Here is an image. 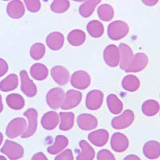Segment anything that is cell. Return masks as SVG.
<instances>
[{
	"label": "cell",
	"mask_w": 160,
	"mask_h": 160,
	"mask_svg": "<svg viewBox=\"0 0 160 160\" xmlns=\"http://www.w3.org/2000/svg\"><path fill=\"white\" fill-rule=\"evenodd\" d=\"M129 32V27L125 22L116 20L111 22L108 26V35L111 40L117 41L123 38Z\"/></svg>",
	"instance_id": "cell-1"
},
{
	"label": "cell",
	"mask_w": 160,
	"mask_h": 160,
	"mask_svg": "<svg viewBox=\"0 0 160 160\" xmlns=\"http://www.w3.org/2000/svg\"><path fill=\"white\" fill-rule=\"evenodd\" d=\"M28 128L25 118H15L8 123L6 129V135L10 138H15L23 134Z\"/></svg>",
	"instance_id": "cell-2"
},
{
	"label": "cell",
	"mask_w": 160,
	"mask_h": 160,
	"mask_svg": "<svg viewBox=\"0 0 160 160\" xmlns=\"http://www.w3.org/2000/svg\"><path fill=\"white\" fill-rule=\"evenodd\" d=\"M1 152L11 160H18L23 156L24 149L20 144L8 139L4 142Z\"/></svg>",
	"instance_id": "cell-3"
},
{
	"label": "cell",
	"mask_w": 160,
	"mask_h": 160,
	"mask_svg": "<svg viewBox=\"0 0 160 160\" xmlns=\"http://www.w3.org/2000/svg\"><path fill=\"white\" fill-rule=\"evenodd\" d=\"M135 120V114L131 110H126L123 112L111 121V126L115 130H122L128 128Z\"/></svg>",
	"instance_id": "cell-4"
},
{
	"label": "cell",
	"mask_w": 160,
	"mask_h": 160,
	"mask_svg": "<svg viewBox=\"0 0 160 160\" xmlns=\"http://www.w3.org/2000/svg\"><path fill=\"white\" fill-rule=\"evenodd\" d=\"M23 115L28 118V124L27 130L21 137L22 138H27L32 136L36 132L38 125V112L35 108H30L24 112Z\"/></svg>",
	"instance_id": "cell-5"
},
{
	"label": "cell",
	"mask_w": 160,
	"mask_h": 160,
	"mask_svg": "<svg viewBox=\"0 0 160 160\" xmlns=\"http://www.w3.org/2000/svg\"><path fill=\"white\" fill-rule=\"evenodd\" d=\"M65 97V92L60 88H52L48 92L47 95V102L50 108L57 110L61 108Z\"/></svg>",
	"instance_id": "cell-6"
},
{
	"label": "cell",
	"mask_w": 160,
	"mask_h": 160,
	"mask_svg": "<svg viewBox=\"0 0 160 160\" xmlns=\"http://www.w3.org/2000/svg\"><path fill=\"white\" fill-rule=\"evenodd\" d=\"M103 58L107 65L111 68L118 67L120 62L119 49L117 46L110 44L104 49Z\"/></svg>",
	"instance_id": "cell-7"
},
{
	"label": "cell",
	"mask_w": 160,
	"mask_h": 160,
	"mask_svg": "<svg viewBox=\"0 0 160 160\" xmlns=\"http://www.w3.org/2000/svg\"><path fill=\"white\" fill-rule=\"evenodd\" d=\"M148 64V57L144 53H137L133 56L131 63L126 70L128 73H136L142 71Z\"/></svg>",
	"instance_id": "cell-8"
},
{
	"label": "cell",
	"mask_w": 160,
	"mask_h": 160,
	"mask_svg": "<svg viewBox=\"0 0 160 160\" xmlns=\"http://www.w3.org/2000/svg\"><path fill=\"white\" fill-rule=\"evenodd\" d=\"M82 95L80 91H75V90H69L65 94L61 108L66 111V110H71L72 108H76L82 101Z\"/></svg>",
	"instance_id": "cell-9"
},
{
	"label": "cell",
	"mask_w": 160,
	"mask_h": 160,
	"mask_svg": "<svg viewBox=\"0 0 160 160\" xmlns=\"http://www.w3.org/2000/svg\"><path fill=\"white\" fill-rule=\"evenodd\" d=\"M72 87L78 90H85L91 84V76L84 71H75L71 78Z\"/></svg>",
	"instance_id": "cell-10"
},
{
	"label": "cell",
	"mask_w": 160,
	"mask_h": 160,
	"mask_svg": "<svg viewBox=\"0 0 160 160\" xmlns=\"http://www.w3.org/2000/svg\"><path fill=\"white\" fill-rule=\"evenodd\" d=\"M103 102V93L99 90H92L86 98V107L91 111L99 109Z\"/></svg>",
	"instance_id": "cell-11"
},
{
	"label": "cell",
	"mask_w": 160,
	"mask_h": 160,
	"mask_svg": "<svg viewBox=\"0 0 160 160\" xmlns=\"http://www.w3.org/2000/svg\"><path fill=\"white\" fill-rule=\"evenodd\" d=\"M20 79H21V90L28 97H35L37 94L36 85L29 78L27 71L22 70L20 71Z\"/></svg>",
	"instance_id": "cell-12"
},
{
	"label": "cell",
	"mask_w": 160,
	"mask_h": 160,
	"mask_svg": "<svg viewBox=\"0 0 160 160\" xmlns=\"http://www.w3.org/2000/svg\"><path fill=\"white\" fill-rule=\"evenodd\" d=\"M77 123L81 130L89 131L97 128L98 120L94 115L90 114H81L77 118Z\"/></svg>",
	"instance_id": "cell-13"
},
{
	"label": "cell",
	"mask_w": 160,
	"mask_h": 160,
	"mask_svg": "<svg viewBox=\"0 0 160 160\" xmlns=\"http://www.w3.org/2000/svg\"><path fill=\"white\" fill-rule=\"evenodd\" d=\"M111 146L113 151L116 152H123L128 148L129 140L125 135L122 133L116 132L113 134L111 137Z\"/></svg>",
	"instance_id": "cell-14"
},
{
	"label": "cell",
	"mask_w": 160,
	"mask_h": 160,
	"mask_svg": "<svg viewBox=\"0 0 160 160\" xmlns=\"http://www.w3.org/2000/svg\"><path fill=\"white\" fill-rule=\"evenodd\" d=\"M51 75L55 82L58 85H66L70 80V73L67 68L62 66H55L51 68Z\"/></svg>",
	"instance_id": "cell-15"
},
{
	"label": "cell",
	"mask_w": 160,
	"mask_h": 160,
	"mask_svg": "<svg viewBox=\"0 0 160 160\" xmlns=\"http://www.w3.org/2000/svg\"><path fill=\"white\" fill-rule=\"evenodd\" d=\"M118 49H119L120 53V68L123 71H126L131 63L134 54L131 48L126 43L120 44Z\"/></svg>",
	"instance_id": "cell-16"
},
{
	"label": "cell",
	"mask_w": 160,
	"mask_h": 160,
	"mask_svg": "<svg viewBox=\"0 0 160 160\" xmlns=\"http://www.w3.org/2000/svg\"><path fill=\"white\" fill-rule=\"evenodd\" d=\"M109 139V133L104 129L92 131L88 135V140L96 147H102Z\"/></svg>",
	"instance_id": "cell-17"
},
{
	"label": "cell",
	"mask_w": 160,
	"mask_h": 160,
	"mask_svg": "<svg viewBox=\"0 0 160 160\" xmlns=\"http://www.w3.org/2000/svg\"><path fill=\"white\" fill-rule=\"evenodd\" d=\"M59 122V115L55 111H49L44 114L41 118V125L45 130L52 131L55 129Z\"/></svg>",
	"instance_id": "cell-18"
},
{
	"label": "cell",
	"mask_w": 160,
	"mask_h": 160,
	"mask_svg": "<svg viewBox=\"0 0 160 160\" xmlns=\"http://www.w3.org/2000/svg\"><path fill=\"white\" fill-rule=\"evenodd\" d=\"M8 15L12 18H20L25 14V8L21 0H12L7 7Z\"/></svg>",
	"instance_id": "cell-19"
},
{
	"label": "cell",
	"mask_w": 160,
	"mask_h": 160,
	"mask_svg": "<svg viewBox=\"0 0 160 160\" xmlns=\"http://www.w3.org/2000/svg\"><path fill=\"white\" fill-rule=\"evenodd\" d=\"M143 155L149 159H156L160 157V142L151 140L146 142L142 148Z\"/></svg>",
	"instance_id": "cell-20"
},
{
	"label": "cell",
	"mask_w": 160,
	"mask_h": 160,
	"mask_svg": "<svg viewBox=\"0 0 160 160\" xmlns=\"http://www.w3.org/2000/svg\"><path fill=\"white\" fill-rule=\"evenodd\" d=\"M47 45L53 51H58L62 48L64 44V36L62 33L55 31L48 35L46 38Z\"/></svg>",
	"instance_id": "cell-21"
},
{
	"label": "cell",
	"mask_w": 160,
	"mask_h": 160,
	"mask_svg": "<svg viewBox=\"0 0 160 160\" xmlns=\"http://www.w3.org/2000/svg\"><path fill=\"white\" fill-rule=\"evenodd\" d=\"M80 151H78L76 160H93L95 158V150L86 140L79 142Z\"/></svg>",
	"instance_id": "cell-22"
},
{
	"label": "cell",
	"mask_w": 160,
	"mask_h": 160,
	"mask_svg": "<svg viewBox=\"0 0 160 160\" xmlns=\"http://www.w3.org/2000/svg\"><path fill=\"white\" fill-rule=\"evenodd\" d=\"M68 143H69V141L67 137L61 135H57L54 144L48 148V152L51 155H56L63 151L68 146Z\"/></svg>",
	"instance_id": "cell-23"
},
{
	"label": "cell",
	"mask_w": 160,
	"mask_h": 160,
	"mask_svg": "<svg viewBox=\"0 0 160 160\" xmlns=\"http://www.w3.org/2000/svg\"><path fill=\"white\" fill-rule=\"evenodd\" d=\"M18 85V76L15 74H11L0 82V90L3 92H9L16 89Z\"/></svg>",
	"instance_id": "cell-24"
},
{
	"label": "cell",
	"mask_w": 160,
	"mask_h": 160,
	"mask_svg": "<svg viewBox=\"0 0 160 160\" xmlns=\"http://www.w3.org/2000/svg\"><path fill=\"white\" fill-rule=\"evenodd\" d=\"M31 75L33 78L38 81H42L47 78L48 76V69L44 64L42 63H35L31 66L30 70Z\"/></svg>",
	"instance_id": "cell-25"
},
{
	"label": "cell",
	"mask_w": 160,
	"mask_h": 160,
	"mask_svg": "<svg viewBox=\"0 0 160 160\" xmlns=\"http://www.w3.org/2000/svg\"><path fill=\"white\" fill-rule=\"evenodd\" d=\"M122 88L129 92L138 91L140 87V81L137 76L134 75H126L122 81Z\"/></svg>",
	"instance_id": "cell-26"
},
{
	"label": "cell",
	"mask_w": 160,
	"mask_h": 160,
	"mask_svg": "<svg viewBox=\"0 0 160 160\" xmlns=\"http://www.w3.org/2000/svg\"><path fill=\"white\" fill-rule=\"evenodd\" d=\"M107 104L109 111L114 115H118L123 109V104L122 101L118 98L117 95L113 94H111L107 97Z\"/></svg>",
	"instance_id": "cell-27"
},
{
	"label": "cell",
	"mask_w": 160,
	"mask_h": 160,
	"mask_svg": "<svg viewBox=\"0 0 160 160\" xmlns=\"http://www.w3.org/2000/svg\"><path fill=\"white\" fill-rule=\"evenodd\" d=\"M60 125L61 131H67L71 130L74 126L75 122V114L73 112H60Z\"/></svg>",
	"instance_id": "cell-28"
},
{
	"label": "cell",
	"mask_w": 160,
	"mask_h": 160,
	"mask_svg": "<svg viewBox=\"0 0 160 160\" xmlns=\"http://www.w3.org/2000/svg\"><path fill=\"white\" fill-rule=\"evenodd\" d=\"M6 102L10 108L13 110H21L24 108L25 105V100L22 95H18V94H10L7 98H6Z\"/></svg>",
	"instance_id": "cell-29"
},
{
	"label": "cell",
	"mask_w": 160,
	"mask_h": 160,
	"mask_svg": "<svg viewBox=\"0 0 160 160\" xmlns=\"http://www.w3.org/2000/svg\"><path fill=\"white\" fill-rule=\"evenodd\" d=\"M160 105L154 99H148L142 103V111L146 116H155L159 112Z\"/></svg>",
	"instance_id": "cell-30"
},
{
	"label": "cell",
	"mask_w": 160,
	"mask_h": 160,
	"mask_svg": "<svg viewBox=\"0 0 160 160\" xmlns=\"http://www.w3.org/2000/svg\"><path fill=\"white\" fill-rule=\"evenodd\" d=\"M102 0H86L79 7V14L83 18H88L93 14L95 8Z\"/></svg>",
	"instance_id": "cell-31"
},
{
	"label": "cell",
	"mask_w": 160,
	"mask_h": 160,
	"mask_svg": "<svg viewBox=\"0 0 160 160\" xmlns=\"http://www.w3.org/2000/svg\"><path fill=\"white\" fill-rule=\"evenodd\" d=\"M88 32L91 37L94 38H99L104 33V27L102 22L98 20H91L88 22L87 26Z\"/></svg>",
	"instance_id": "cell-32"
},
{
	"label": "cell",
	"mask_w": 160,
	"mask_h": 160,
	"mask_svg": "<svg viewBox=\"0 0 160 160\" xmlns=\"http://www.w3.org/2000/svg\"><path fill=\"white\" fill-rule=\"evenodd\" d=\"M68 40L69 43L75 47H78L84 43L86 40V34L81 30L71 31L68 35Z\"/></svg>",
	"instance_id": "cell-33"
},
{
	"label": "cell",
	"mask_w": 160,
	"mask_h": 160,
	"mask_svg": "<svg viewBox=\"0 0 160 160\" xmlns=\"http://www.w3.org/2000/svg\"><path fill=\"white\" fill-rule=\"evenodd\" d=\"M98 15L99 18L104 22H109L114 18V9L109 4H102L98 8Z\"/></svg>",
	"instance_id": "cell-34"
},
{
	"label": "cell",
	"mask_w": 160,
	"mask_h": 160,
	"mask_svg": "<svg viewBox=\"0 0 160 160\" xmlns=\"http://www.w3.org/2000/svg\"><path fill=\"white\" fill-rule=\"evenodd\" d=\"M70 8V2L68 0H53L51 5V9L53 12L62 14L66 12Z\"/></svg>",
	"instance_id": "cell-35"
},
{
	"label": "cell",
	"mask_w": 160,
	"mask_h": 160,
	"mask_svg": "<svg viewBox=\"0 0 160 160\" xmlns=\"http://www.w3.org/2000/svg\"><path fill=\"white\" fill-rule=\"evenodd\" d=\"M46 53L45 46L41 42L35 43L31 48L30 50V55L31 58L35 60H40L42 58Z\"/></svg>",
	"instance_id": "cell-36"
},
{
	"label": "cell",
	"mask_w": 160,
	"mask_h": 160,
	"mask_svg": "<svg viewBox=\"0 0 160 160\" xmlns=\"http://www.w3.org/2000/svg\"><path fill=\"white\" fill-rule=\"evenodd\" d=\"M24 2L28 11L31 12H38L41 8L40 0H24Z\"/></svg>",
	"instance_id": "cell-37"
},
{
	"label": "cell",
	"mask_w": 160,
	"mask_h": 160,
	"mask_svg": "<svg viewBox=\"0 0 160 160\" xmlns=\"http://www.w3.org/2000/svg\"><path fill=\"white\" fill-rule=\"evenodd\" d=\"M97 159L98 160H116L112 153L108 150H101L97 154Z\"/></svg>",
	"instance_id": "cell-38"
},
{
	"label": "cell",
	"mask_w": 160,
	"mask_h": 160,
	"mask_svg": "<svg viewBox=\"0 0 160 160\" xmlns=\"http://www.w3.org/2000/svg\"><path fill=\"white\" fill-rule=\"evenodd\" d=\"M55 160H74L73 152L71 149H67L60 153L59 155L55 157Z\"/></svg>",
	"instance_id": "cell-39"
},
{
	"label": "cell",
	"mask_w": 160,
	"mask_h": 160,
	"mask_svg": "<svg viewBox=\"0 0 160 160\" xmlns=\"http://www.w3.org/2000/svg\"><path fill=\"white\" fill-rule=\"evenodd\" d=\"M9 67H8V62L5 60L0 58V77L3 76L8 71Z\"/></svg>",
	"instance_id": "cell-40"
},
{
	"label": "cell",
	"mask_w": 160,
	"mask_h": 160,
	"mask_svg": "<svg viewBox=\"0 0 160 160\" xmlns=\"http://www.w3.org/2000/svg\"><path fill=\"white\" fill-rule=\"evenodd\" d=\"M31 160H48L42 152H38L35 155H33Z\"/></svg>",
	"instance_id": "cell-41"
},
{
	"label": "cell",
	"mask_w": 160,
	"mask_h": 160,
	"mask_svg": "<svg viewBox=\"0 0 160 160\" xmlns=\"http://www.w3.org/2000/svg\"><path fill=\"white\" fill-rule=\"evenodd\" d=\"M142 3L145 4L146 6H148V7H153V6H155L158 3V0H142Z\"/></svg>",
	"instance_id": "cell-42"
},
{
	"label": "cell",
	"mask_w": 160,
	"mask_h": 160,
	"mask_svg": "<svg viewBox=\"0 0 160 160\" xmlns=\"http://www.w3.org/2000/svg\"><path fill=\"white\" fill-rule=\"evenodd\" d=\"M123 160H141V158L135 155H129L124 158Z\"/></svg>",
	"instance_id": "cell-43"
},
{
	"label": "cell",
	"mask_w": 160,
	"mask_h": 160,
	"mask_svg": "<svg viewBox=\"0 0 160 160\" xmlns=\"http://www.w3.org/2000/svg\"><path fill=\"white\" fill-rule=\"evenodd\" d=\"M2 110H3V104H2V96H1V95H0V113L2 112Z\"/></svg>",
	"instance_id": "cell-44"
},
{
	"label": "cell",
	"mask_w": 160,
	"mask_h": 160,
	"mask_svg": "<svg viewBox=\"0 0 160 160\" xmlns=\"http://www.w3.org/2000/svg\"><path fill=\"white\" fill-rule=\"evenodd\" d=\"M2 141H3V135L0 132V146L2 143Z\"/></svg>",
	"instance_id": "cell-45"
},
{
	"label": "cell",
	"mask_w": 160,
	"mask_h": 160,
	"mask_svg": "<svg viewBox=\"0 0 160 160\" xmlns=\"http://www.w3.org/2000/svg\"><path fill=\"white\" fill-rule=\"evenodd\" d=\"M0 160H8L6 158V157L2 156V155H0Z\"/></svg>",
	"instance_id": "cell-46"
},
{
	"label": "cell",
	"mask_w": 160,
	"mask_h": 160,
	"mask_svg": "<svg viewBox=\"0 0 160 160\" xmlns=\"http://www.w3.org/2000/svg\"><path fill=\"white\" fill-rule=\"evenodd\" d=\"M72 1H75V2H83V1H85V0H72Z\"/></svg>",
	"instance_id": "cell-47"
},
{
	"label": "cell",
	"mask_w": 160,
	"mask_h": 160,
	"mask_svg": "<svg viewBox=\"0 0 160 160\" xmlns=\"http://www.w3.org/2000/svg\"><path fill=\"white\" fill-rule=\"evenodd\" d=\"M2 1H9V0H2Z\"/></svg>",
	"instance_id": "cell-48"
}]
</instances>
